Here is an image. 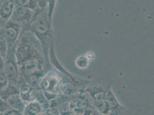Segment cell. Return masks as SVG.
I'll list each match as a JSON object with an SVG mask.
<instances>
[{
  "label": "cell",
  "instance_id": "obj_1",
  "mask_svg": "<svg viewBox=\"0 0 154 115\" xmlns=\"http://www.w3.org/2000/svg\"><path fill=\"white\" fill-rule=\"evenodd\" d=\"M20 77L38 89L41 79L47 73L42 45L29 30L23 32L13 48Z\"/></svg>",
  "mask_w": 154,
  "mask_h": 115
},
{
  "label": "cell",
  "instance_id": "obj_2",
  "mask_svg": "<svg viewBox=\"0 0 154 115\" xmlns=\"http://www.w3.org/2000/svg\"><path fill=\"white\" fill-rule=\"evenodd\" d=\"M29 30L38 39L42 45L46 62L47 72L51 70L52 69L50 61L49 52L50 47L54 45V43L52 23L49 20L47 9H38L35 12Z\"/></svg>",
  "mask_w": 154,
  "mask_h": 115
},
{
  "label": "cell",
  "instance_id": "obj_3",
  "mask_svg": "<svg viewBox=\"0 0 154 115\" xmlns=\"http://www.w3.org/2000/svg\"><path fill=\"white\" fill-rule=\"evenodd\" d=\"M62 86L61 73L57 70L51 69L41 79L38 89L42 90L46 100L50 102L62 95Z\"/></svg>",
  "mask_w": 154,
  "mask_h": 115
},
{
  "label": "cell",
  "instance_id": "obj_4",
  "mask_svg": "<svg viewBox=\"0 0 154 115\" xmlns=\"http://www.w3.org/2000/svg\"><path fill=\"white\" fill-rule=\"evenodd\" d=\"M17 85L9 84L7 88L1 93L0 98L4 101L9 108L23 113L26 104L23 101Z\"/></svg>",
  "mask_w": 154,
  "mask_h": 115
},
{
  "label": "cell",
  "instance_id": "obj_5",
  "mask_svg": "<svg viewBox=\"0 0 154 115\" xmlns=\"http://www.w3.org/2000/svg\"><path fill=\"white\" fill-rule=\"evenodd\" d=\"M110 85L103 82V81H90L88 86L82 91L85 93L90 99V102L93 101H101L105 99L106 94Z\"/></svg>",
  "mask_w": 154,
  "mask_h": 115
},
{
  "label": "cell",
  "instance_id": "obj_6",
  "mask_svg": "<svg viewBox=\"0 0 154 115\" xmlns=\"http://www.w3.org/2000/svg\"><path fill=\"white\" fill-rule=\"evenodd\" d=\"M3 29L9 50L13 49L21 33L23 32V26L17 22L9 20L5 23Z\"/></svg>",
  "mask_w": 154,
  "mask_h": 115
},
{
  "label": "cell",
  "instance_id": "obj_7",
  "mask_svg": "<svg viewBox=\"0 0 154 115\" xmlns=\"http://www.w3.org/2000/svg\"><path fill=\"white\" fill-rule=\"evenodd\" d=\"M4 73L9 80V84L17 85L20 74L13 49L9 50L5 58Z\"/></svg>",
  "mask_w": 154,
  "mask_h": 115
},
{
  "label": "cell",
  "instance_id": "obj_8",
  "mask_svg": "<svg viewBox=\"0 0 154 115\" xmlns=\"http://www.w3.org/2000/svg\"><path fill=\"white\" fill-rule=\"evenodd\" d=\"M34 13V11L29 8L16 5L10 20L21 24L23 27V31L24 26L26 27V30L28 31L29 30V27L32 21Z\"/></svg>",
  "mask_w": 154,
  "mask_h": 115
},
{
  "label": "cell",
  "instance_id": "obj_9",
  "mask_svg": "<svg viewBox=\"0 0 154 115\" xmlns=\"http://www.w3.org/2000/svg\"><path fill=\"white\" fill-rule=\"evenodd\" d=\"M16 4L13 0H3L0 4V21L6 23L12 17Z\"/></svg>",
  "mask_w": 154,
  "mask_h": 115
},
{
  "label": "cell",
  "instance_id": "obj_10",
  "mask_svg": "<svg viewBox=\"0 0 154 115\" xmlns=\"http://www.w3.org/2000/svg\"><path fill=\"white\" fill-rule=\"evenodd\" d=\"M44 110L42 104L38 101L34 100L26 104L23 115H38Z\"/></svg>",
  "mask_w": 154,
  "mask_h": 115
},
{
  "label": "cell",
  "instance_id": "obj_11",
  "mask_svg": "<svg viewBox=\"0 0 154 115\" xmlns=\"http://www.w3.org/2000/svg\"><path fill=\"white\" fill-rule=\"evenodd\" d=\"M9 51L3 27L0 29V55L5 59Z\"/></svg>",
  "mask_w": 154,
  "mask_h": 115
},
{
  "label": "cell",
  "instance_id": "obj_12",
  "mask_svg": "<svg viewBox=\"0 0 154 115\" xmlns=\"http://www.w3.org/2000/svg\"><path fill=\"white\" fill-rule=\"evenodd\" d=\"M132 110H131L130 109L127 108L123 107L120 104L114 108L111 109L109 110L108 115H134Z\"/></svg>",
  "mask_w": 154,
  "mask_h": 115
},
{
  "label": "cell",
  "instance_id": "obj_13",
  "mask_svg": "<svg viewBox=\"0 0 154 115\" xmlns=\"http://www.w3.org/2000/svg\"><path fill=\"white\" fill-rule=\"evenodd\" d=\"M16 5L26 7L35 12L38 9L37 0H14Z\"/></svg>",
  "mask_w": 154,
  "mask_h": 115
},
{
  "label": "cell",
  "instance_id": "obj_14",
  "mask_svg": "<svg viewBox=\"0 0 154 115\" xmlns=\"http://www.w3.org/2000/svg\"><path fill=\"white\" fill-rule=\"evenodd\" d=\"M75 64L77 67L79 69H85L88 67V66L89 64V58L86 56L82 55L77 58L75 62Z\"/></svg>",
  "mask_w": 154,
  "mask_h": 115
},
{
  "label": "cell",
  "instance_id": "obj_15",
  "mask_svg": "<svg viewBox=\"0 0 154 115\" xmlns=\"http://www.w3.org/2000/svg\"><path fill=\"white\" fill-rule=\"evenodd\" d=\"M9 84V80L4 73V71H0V92L5 89Z\"/></svg>",
  "mask_w": 154,
  "mask_h": 115
},
{
  "label": "cell",
  "instance_id": "obj_16",
  "mask_svg": "<svg viewBox=\"0 0 154 115\" xmlns=\"http://www.w3.org/2000/svg\"><path fill=\"white\" fill-rule=\"evenodd\" d=\"M57 0H47V11L50 21L52 23V16Z\"/></svg>",
  "mask_w": 154,
  "mask_h": 115
},
{
  "label": "cell",
  "instance_id": "obj_17",
  "mask_svg": "<svg viewBox=\"0 0 154 115\" xmlns=\"http://www.w3.org/2000/svg\"><path fill=\"white\" fill-rule=\"evenodd\" d=\"M81 114L82 115H100L99 112L91 104L84 109Z\"/></svg>",
  "mask_w": 154,
  "mask_h": 115
},
{
  "label": "cell",
  "instance_id": "obj_18",
  "mask_svg": "<svg viewBox=\"0 0 154 115\" xmlns=\"http://www.w3.org/2000/svg\"><path fill=\"white\" fill-rule=\"evenodd\" d=\"M1 115H23V113L12 108H8Z\"/></svg>",
  "mask_w": 154,
  "mask_h": 115
},
{
  "label": "cell",
  "instance_id": "obj_19",
  "mask_svg": "<svg viewBox=\"0 0 154 115\" xmlns=\"http://www.w3.org/2000/svg\"><path fill=\"white\" fill-rule=\"evenodd\" d=\"M39 9H47V0H37Z\"/></svg>",
  "mask_w": 154,
  "mask_h": 115
},
{
  "label": "cell",
  "instance_id": "obj_20",
  "mask_svg": "<svg viewBox=\"0 0 154 115\" xmlns=\"http://www.w3.org/2000/svg\"><path fill=\"white\" fill-rule=\"evenodd\" d=\"M5 64V59L0 55V71H4V67Z\"/></svg>",
  "mask_w": 154,
  "mask_h": 115
},
{
  "label": "cell",
  "instance_id": "obj_21",
  "mask_svg": "<svg viewBox=\"0 0 154 115\" xmlns=\"http://www.w3.org/2000/svg\"><path fill=\"white\" fill-rule=\"evenodd\" d=\"M74 115H82L81 113H75Z\"/></svg>",
  "mask_w": 154,
  "mask_h": 115
},
{
  "label": "cell",
  "instance_id": "obj_22",
  "mask_svg": "<svg viewBox=\"0 0 154 115\" xmlns=\"http://www.w3.org/2000/svg\"><path fill=\"white\" fill-rule=\"evenodd\" d=\"M100 115H103V114H100Z\"/></svg>",
  "mask_w": 154,
  "mask_h": 115
}]
</instances>
